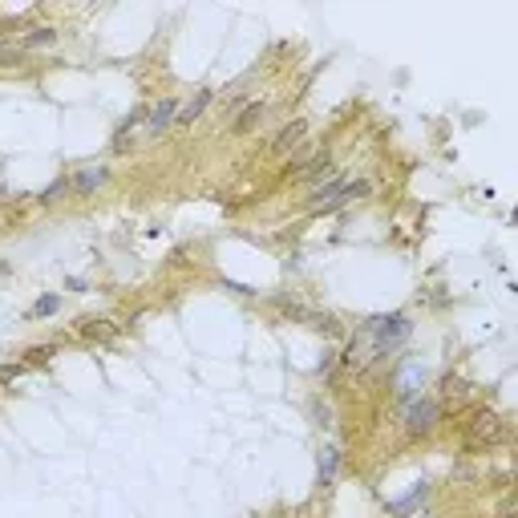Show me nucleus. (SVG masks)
I'll use <instances>...</instances> for the list:
<instances>
[{"mask_svg": "<svg viewBox=\"0 0 518 518\" xmlns=\"http://www.w3.org/2000/svg\"><path fill=\"white\" fill-rule=\"evenodd\" d=\"M360 195H369V182H365V178H356V182H341L336 174H328V178L316 186V195L308 199V211H312V215H328V211L345 207V203L360 199Z\"/></svg>", "mask_w": 518, "mask_h": 518, "instance_id": "1", "label": "nucleus"}, {"mask_svg": "<svg viewBox=\"0 0 518 518\" xmlns=\"http://www.w3.org/2000/svg\"><path fill=\"white\" fill-rule=\"evenodd\" d=\"M502 437H506V426H502V417L494 409H478L474 417H470V426H466V445L470 449H490Z\"/></svg>", "mask_w": 518, "mask_h": 518, "instance_id": "2", "label": "nucleus"}, {"mask_svg": "<svg viewBox=\"0 0 518 518\" xmlns=\"http://www.w3.org/2000/svg\"><path fill=\"white\" fill-rule=\"evenodd\" d=\"M377 356H385V348L377 345V336H373V332L365 328V332H360V336H356L352 345H348V356H345V365H348V369H352V373H360V369H369V365H373Z\"/></svg>", "mask_w": 518, "mask_h": 518, "instance_id": "3", "label": "nucleus"}, {"mask_svg": "<svg viewBox=\"0 0 518 518\" xmlns=\"http://www.w3.org/2000/svg\"><path fill=\"white\" fill-rule=\"evenodd\" d=\"M174 114H178V97H162L150 114H146V122H142V130L150 134V138H158L162 130L174 126Z\"/></svg>", "mask_w": 518, "mask_h": 518, "instance_id": "4", "label": "nucleus"}, {"mask_svg": "<svg viewBox=\"0 0 518 518\" xmlns=\"http://www.w3.org/2000/svg\"><path fill=\"white\" fill-rule=\"evenodd\" d=\"M304 138H308V122L296 118V122H288V126L280 130V138H275L271 154H275V158H288L292 150H300V146H304Z\"/></svg>", "mask_w": 518, "mask_h": 518, "instance_id": "5", "label": "nucleus"}, {"mask_svg": "<svg viewBox=\"0 0 518 518\" xmlns=\"http://www.w3.org/2000/svg\"><path fill=\"white\" fill-rule=\"evenodd\" d=\"M207 106H211V89L195 93V97H190L186 106H178V114H174V126H171V130H186L190 122H195V118H199V114H203V110H207Z\"/></svg>", "mask_w": 518, "mask_h": 518, "instance_id": "6", "label": "nucleus"}, {"mask_svg": "<svg viewBox=\"0 0 518 518\" xmlns=\"http://www.w3.org/2000/svg\"><path fill=\"white\" fill-rule=\"evenodd\" d=\"M433 417H437V405H433V401H413L409 413H405V426H409L413 433H421V430H430L433 426Z\"/></svg>", "mask_w": 518, "mask_h": 518, "instance_id": "7", "label": "nucleus"}, {"mask_svg": "<svg viewBox=\"0 0 518 518\" xmlns=\"http://www.w3.org/2000/svg\"><path fill=\"white\" fill-rule=\"evenodd\" d=\"M267 114V101L263 97H256V101H247L239 114H235V134H251V130L259 126V118Z\"/></svg>", "mask_w": 518, "mask_h": 518, "instance_id": "8", "label": "nucleus"}, {"mask_svg": "<svg viewBox=\"0 0 518 518\" xmlns=\"http://www.w3.org/2000/svg\"><path fill=\"white\" fill-rule=\"evenodd\" d=\"M101 182H106V166H86V171L73 178V190H77V195H93Z\"/></svg>", "mask_w": 518, "mask_h": 518, "instance_id": "9", "label": "nucleus"}, {"mask_svg": "<svg viewBox=\"0 0 518 518\" xmlns=\"http://www.w3.org/2000/svg\"><path fill=\"white\" fill-rule=\"evenodd\" d=\"M77 336H86V341H110L114 336V324L110 320H82L77 324Z\"/></svg>", "mask_w": 518, "mask_h": 518, "instance_id": "10", "label": "nucleus"}, {"mask_svg": "<svg viewBox=\"0 0 518 518\" xmlns=\"http://www.w3.org/2000/svg\"><path fill=\"white\" fill-rule=\"evenodd\" d=\"M328 166H332L328 150H316V154L308 158V166H300V178H320V174H328Z\"/></svg>", "mask_w": 518, "mask_h": 518, "instance_id": "11", "label": "nucleus"}, {"mask_svg": "<svg viewBox=\"0 0 518 518\" xmlns=\"http://www.w3.org/2000/svg\"><path fill=\"white\" fill-rule=\"evenodd\" d=\"M37 45H57V29H49V25H41V29L25 33V49H37Z\"/></svg>", "mask_w": 518, "mask_h": 518, "instance_id": "12", "label": "nucleus"}, {"mask_svg": "<svg viewBox=\"0 0 518 518\" xmlns=\"http://www.w3.org/2000/svg\"><path fill=\"white\" fill-rule=\"evenodd\" d=\"M61 308V296H41V300L33 304V320H45V316H53Z\"/></svg>", "mask_w": 518, "mask_h": 518, "instance_id": "13", "label": "nucleus"}, {"mask_svg": "<svg viewBox=\"0 0 518 518\" xmlns=\"http://www.w3.org/2000/svg\"><path fill=\"white\" fill-rule=\"evenodd\" d=\"M53 352H57V345H41V348H29L21 365H25V369H29V365H45V360H49Z\"/></svg>", "mask_w": 518, "mask_h": 518, "instance_id": "14", "label": "nucleus"}, {"mask_svg": "<svg viewBox=\"0 0 518 518\" xmlns=\"http://www.w3.org/2000/svg\"><path fill=\"white\" fill-rule=\"evenodd\" d=\"M69 190H73V182H53V186L41 195V203H57V199H65Z\"/></svg>", "mask_w": 518, "mask_h": 518, "instance_id": "15", "label": "nucleus"}, {"mask_svg": "<svg viewBox=\"0 0 518 518\" xmlns=\"http://www.w3.org/2000/svg\"><path fill=\"white\" fill-rule=\"evenodd\" d=\"M25 57H21V49H12V45L0 41V65H21Z\"/></svg>", "mask_w": 518, "mask_h": 518, "instance_id": "16", "label": "nucleus"}, {"mask_svg": "<svg viewBox=\"0 0 518 518\" xmlns=\"http://www.w3.org/2000/svg\"><path fill=\"white\" fill-rule=\"evenodd\" d=\"M25 373V365H0V385H8V381H16Z\"/></svg>", "mask_w": 518, "mask_h": 518, "instance_id": "17", "label": "nucleus"}, {"mask_svg": "<svg viewBox=\"0 0 518 518\" xmlns=\"http://www.w3.org/2000/svg\"><path fill=\"white\" fill-rule=\"evenodd\" d=\"M0 231H4V215H0Z\"/></svg>", "mask_w": 518, "mask_h": 518, "instance_id": "18", "label": "nucleus"}]
</instances>
